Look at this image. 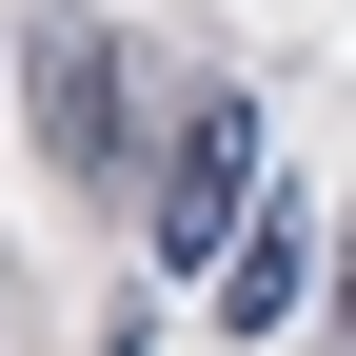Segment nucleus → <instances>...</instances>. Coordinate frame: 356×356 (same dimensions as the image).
<instances>
[{
  "label": "nucleus",
  "mask_w": 356,
  "mask_h": 356,
  "mask_svg": "<svg viewBox=\"0 0 356 356\" xmlns=\"http://www.w3.org/2000/svg\"><path fill=\"white\" fill-rule=\"evenodd\" d=\"M257 198H277V178H257V99L238 79H198V99H178V139H159V277H198V257H238L257 238Z\"/></svg>",
  "instance_id": "nucleus-1"
},
{
  "label": "nucleus",
  "mask_w": 356,
  "mask_h": 356,
  "mask_svg": "<svg viewBox=\"0 0 356 356\" xmlns=\"http://www.w3.org/2000/svg\"><path fill=\"white\" fill-rule=\"evenodd\" d=\"M20 119H40V178H139V60H119V20H40L20 40Z\"/></svg>",
  "instance_id": "nucleus-2"
},
{
  "label": "nucleus",
  "mask_w": 356,
  "mask_h": 356,
  "mask_svg": "<svg viewBox=\"0 0 356 356\" xmlns=\"http://www.w3.org/2000/svg\"><path fill=\"white\" fill-rule=\"evenodd\" d=\"M317 257H337V238H317V198H257V238L218 257V337H277V317H297V277H317Z\"/></svg>",
  "instance_id": "nucleus-3"
},
{
  "label": "nucleus",
  "mask_w": 356,
  "mask_h": 356,
  "mask_svg": "<svg viewBox=\"0 0 356 356\" xmlns=\"http://www.w3.org/2000/svg\"><path fill=\"white\" fill-rule=\"evenodd\" d=\"M337 356H356V218H337Z\"/></svg>",
  "instance_id": "nucleus-4"
}]
</instances>
